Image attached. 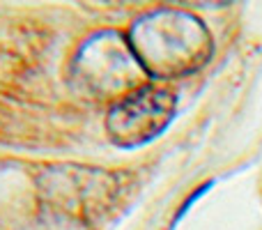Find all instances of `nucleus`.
<instances>
[{
    "mask_svg": "<svg viewBox=\"0 0 262 230\" xmlns=\"http://www.w3.org/2000/svg\"><path fill=\"white\" fill-rule=\"evenodd\" d=\"M136 53L152 74L189 72L207 55V32L195 18L177 12L152 14L134 32Z\"/></svg>",
    "mask_w": 262,
    "mask_h": 230,
    "instance_id": "nucleus-1",
    "label": "nucleus"
},
{
    "mask_svg": "<svg viewBox=\"0 0 262 230\" xmlns=\"http://www.w3.org/2000/svg\"><path fill=\"white\" fill-rule=\"evenodd\" d=\"M175 113V99L159 88H143L124 97L108 115V134L122 148H136L168 127Z\"/></svg>",
    "mask_w": 262,
    "mask_h": 230,
    "instance_id": "nucleus-2",
    "label": "nucleus"
}]
</instances>
